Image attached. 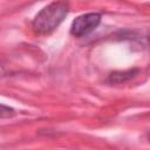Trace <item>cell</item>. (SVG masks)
<instances>
[{"label":"cell","mask_w":150,"mask_h":150,"mask_svg":"<svg viewBox=\"0 0 150 150\" xmlns=\"http://www.w3.org/2000/svg\"><path fill=\"white\" fill-rule=\"evenodd\" d=\"M15 110L12 108V107H8V105H5V104H1L0 103V120L2 118H12L15 116Z\"/></svg>","instance_id":"obj_4"},{"label":"cell","mask_w":150,"mask_h":150,"mask_svg":"<svg viewBox=\"0 0 150 150\" xmlns=\"http://www.w3.org/2000/svg\"><path fill=\"white\" fill-rule=\"evenodd\" d=\"M100 13H86L79 15L70 26V34L75 38H82L91 33L101 22Z\"/></svg>","instance_id":"obj_2"},{"label":"cell","mask_w":150,"mask_h":150,"mask_svg":"<svg viewBox=\"0 0 150 150\" xmlns=\"http://www.w3.org/2000/svg\"><path fill=\"white\" fill-rule=\"evenodd\" d=\"M69 11L68 2L54 1L45 6L33 19L32 28L38 34H49L64 20Z\"/></svg>","instance_id":"obj_1"},{"label":"cell","mask_w":150,"mask_h":150,"mask_svg":"<svg viewBox=\"0 0 150 150\" xmlns=\"http://www.w3.org/2000/svg\"><path fill=\"white\" fill-rule=\"evenodd\" d=\"M139 69L138 68H131L128 70H117V71H112L108 75L107 82L110 84H121V83H125L130 80H132L134 77H136L139 74Z\"/></svg>","instance_id":"obj_3"}]
</instances>
